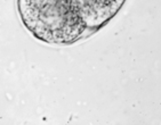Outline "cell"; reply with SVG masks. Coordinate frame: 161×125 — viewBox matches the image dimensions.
I'll list each match as a JSON object with an SVG mask.
<instances>
[{"label": "cell", "mask_w": 161, "mask_h": 125, "mask_svg": "<svg viewBox=\"0 0 161 125\" xmlns=\"http://www.w3.org/2000/svg\"><path fill=\"white\" fill-rule=\"evenodd\" d=\"M17 13L25 29L50 44H71L89 33L71 0H17Z\"/></svg>", "instance_id": "obj_1"}, {"label": "cell", "mask_w": 161, "mask_h": 125, "mask_svg": "<svg viewBox=\"0 0 161 125\" xmlns=\"http://www.w3.org/2000/svg\"><path fill=\"white\" fill-rule=\"evenodd\" d=\"M88 32L103 28L114 17L126 0H71Z\"/></svg>", "instance_id": "obj_2"}]
</instances>
